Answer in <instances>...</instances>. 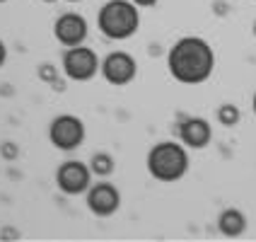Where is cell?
<instances>
[{"instance_id":"cell-1","label":"cell","mask_w":256,"mask_h":242,"mask_svg":"<svg viewBox=\"0 0 256 242\" xmlns=\"http://www.w3.org/2000/svg\"><path fill=\"white\" fill-rule=\"evenodd\" d=\"M170 75L182 85H203L215 71V51L203 37H182L167 54Z\"/></svg>"},{"instance_id":"cell-2","label":"cell","mask_w":256,"mask_h":242,"mask_svg":"<svg viewBox=\"0 0 256 242\" xmlns=\"http://www.w3.org/2000/svg\"><path fill=\"white\" fill-rule=\"evenodd\" d=\"M182 141H162L155 143L148 153V172L155 182L162 184H174L179 179H184L188 172V153Z\"/></svg>"},{"instance_id":"cell-3","label":"cell","mask_w":256,"mask_h":242,"mask_svg":"<svg viewBox=\"0 0 256 242\" xmlns=\"http://www.w3.org/2000/svg\"><path fill=\"white\" fill-rule=\"evenodd\" d=\"M97 29L112 42H126L140 29V8L130 0H109L97 13Z\"/></svg>"},{"instance_id":"cell-4","label":"cell","mask_w":256,"mask_h":242,"mask_svg":"<svg viewBox=\"0 0 256 242\" xmlns=\"http://www.w3.org/2000/svg\"><path fill=\"white\" fill-rule=\"evenodd\" d=\"M87 138L85 121L75 114H58L51 124H48V141L56 145L63 153H72L78 150Z\"/></svg>"},{"instance_id":"cell-5","label":"cell","mask_w":256,"mask_h":242,"mask_svg":"<svg viewBox=\"0 0 256 242\" xmlns=\"http://www.w3.org/2000/svg\"><path fill=\"white\" fill-rule=\"evenodd\" d=\"M100 66H102L100 56L90 46H85V44L70 46V49L63 51V75L68 80H72V83H87V80H92L100 73Z\"/></svg>"},{"instance_id":"cell-6","label":"cell","mask_w":256,"mask_h":242,"mask_svg":"<svg viewBox=\"0 0 256 242\" xmlns=\"http://www.w3.org/2000/svg\"><path fill=\"white\" fill-rule=\"evenodd\" d=\"M100 73L104 75V80L114 87H126L136 80L138 75V61L130 56L128 51H109L102 58Z\"/></svg>"},{"instance_id":"cell-7","label":"cell","mask_w":256,"mask_h":242,"mask_svg":"<svg viewBox=\"0 0 256 242\" xmlns=\"http://www.w3.org/2000/svg\"><path fill=\"white\" fill-rule=\"evenodd\" d=\"M56 186L66 196H80L87 194L92 186V170L82 160H68L56 170Z\"/></svg>"},{"instance_id":"cell-8","label":"cell","mask_w":256,"mask_h":242,"mask_svg":"<svg viewBox=\"0 0 256 242\" xmlns=\"http://www.w3.org/2000/svg\"><path fill=\"white\" fill-rule=\"evenodd\" d=\"M87 208L97 218H109L121 208V191L106 179L92 182V186L87 189Z\"/></svg>"},{"instance_id":"cell-9","label":"cell","mask_w":256,"mask_h":242,"mask_svg":"<svg viewBox=\"0 0 256 242\" xmlns=\"http://www.w3.org/2000/svg\"><path fill=\"white\" fill-rule=\"evenodd\" d=\"M54 37L60 46L70 49V46H80L87 42L90 37V25L80 13H63L54 22Z\"/></svg>"},{"instance_id":"cell-10","label":"cell","mask_w":256,"mask_h":242,"mask_svg":"<svg viewBox=\"0 0 256 242\" xmlns=\"http://www.w3.org/2000/svg\"><path fill=\"white\" fill-rule=\"evenodd\" d=\"M179 141L191 150H203L213 141V126L203 116H186L179 124Z\"/></svg>"},{"instance_id":"cell-11","label":"cell","mask_w":256,"mask_h":242,"mask_svg":"<svg viewBox=\"0 0 256 242\" xmlns=\"http://www.w3.org/2000/svg\"><path fill=\"white\" fill-rule=\"evenodd\" d=\"M218 230L225 237H240L246 230V215L240 208H225L222 213L218 215Z\"/></svg>"},{"instance_id":"cell-12","label":"cell","mask_w":256,"mask_h":242,"mask_svg":"<svg viewBox=\"0 0 256 242\" xmlns=\"http://www.w3.org/2000/svg\"><path fill=\"white\" fill-rule=\"evenodd\" d=\"M90 170H92V174H97V177H102V179L112 177L114 170H116L114 155H109V153H94L92 160H90Z\"/></svg>"},{"instance_id":"cell-13","label":"cell","mask_w":256,"mask_h":242,"mask_svg":"<svg viewBox=\"0 0 256 242\" xmlns=\"http://www.w3.org/2000/svg\"><path fill=\"white\" fill-rule=\"evenodd\" d=\"M240 119H242V112H240V107L237 104H222V107H218V121L222 124L225 128H234L240 124Z\"/></svg>"},{"instance_id":"cell-14","label":"cell","mask_w":256,"mask_h":242,"mask_svg":"<svg viewBox=\"0 0 256 242\" xmlns=\"http://www.w3.org/2000/svg\"><path fill=\"white\" fill-rule=\"evenodd\" d=\"M39 75H42L46 83H51V80H56V68H54V66H48V63H44L42 68H39Z\"/></svg>"},{"instance_id":"cell-15","label":"cell","mask_w":256,"mask_h":242,"mask_svg":"<svg viewBox=\"0 0 256 242\" xmlns=\"http://www.w3.org/2000/svg\"><path fill=\"white\" fill-rule=\"evenodd\" d=\"M130 3H133V5H138L140 10H145V8H155L160 0H130Z\"/></svg>"},{"instance_id":"cell-16","label":"cell","mask_w":256,"mask_h":242,"mask_svg":"<svg viewBox=\"0 0 256 242\" xmlns=\"http://www.w3.org/2000/svg\"><path fill=\"white\" fill-rule=\"evenodd\" d=\"M2 153H5V157H14V155H17L14 143H5V145H2Z\"/></svg>"},{"instance_id":"cell-17","label":"cell","mask_w":256,"mask_h":242,"mask_svg":"<svg viewBox=\"0 0 256 242\" xmlns=\"http://www.w3.org/2000/svg\"><path fill=\"white\" fill-rule=\"evenodd\" d=\"M8 63V46H5V42L0 39V68Z\"/></svg>"},{"instance_id":"cell-18","label":"cell","mask_w":256,"mask_h":242,"mask_svg":"<svg viewBox=\"0 0 256 242\" xmlns=\"http://www.w3.org/2000/svg\"><path fill=\"white\" fill-rule=\"evenodd\" d=\"M252 107H254V114H256V92H254V100H252Z\"/></svg>"},{"instance_id":"cell-19","label":"cell","mask_w":256,"mask_h":242,"mask_svg":"<svg viewBox=\"0 0 256 242\" xmlns=\"http://www.w3.org/2000/svg\"><path fill=\"white\" fill-rule=\"evenodd\" d=\"M66 3H82V0H66Z\"/></svg>"},{"instance_id":"cell-20","label":"cell","mask_w":256,"mask_h":242,"mask_svg":"<svg viewBox=\"0 0 256 242\" xmlns=\"http://www.w3.org/2000/svg\"><path fill=\"white\" fill-rule=\"evenodd\" d=\"M44 3H56V0H44Z\"/></svg>"},{"instance_id":"cell-21","label":"cell","mask_w":256,"mask_h":242,"mask_svg":"<svg viewBox=\"0 0 256 242\" xmlns=\"http://www.w3.org/2000/svg\"><path fill=\"white\" fill-rule=\"evenodd\" d=\"M254 37H256V22H254Z\"/></svg>"},{"instance_id":"cell-22","label":"cell","mask_w":256,"mask_h":242,"mask_svg":"<svg viewBox=\"0 0 256 242\" xmlns=\"http://www.w3.org/2000/svg\"><path fill=\"white\" fill-rule=\"evenodd\" d=\"M2 3H8V0H0V5H2Z\"/></svg>"}]
</instances>
